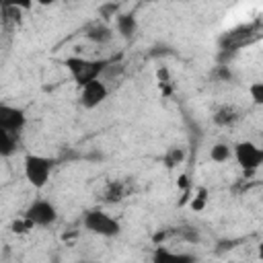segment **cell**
<instances>
[{"mask_svg": "<svg viewBox=\"0 0 263 263\" xmlns=\"http://www.w3.org/2000/svg\"><path fill=\"white\" fill-rule=\"evenodd\" d=\"M249 97H251V101L255 105H261L263 107V82L261 80H257V82H253L249 86Z\"/></svg>", "mask_w": 263, "mask_h": 263, "instance_id": "cell-18", "label": "cell"}, {"mask_svg": "<svg viewBox=\"0 0 263 263\" xmlns=\"http://www.w3.org/2000/svg\"><path fill=\"white\" fill-rule=\"evenodd\" d=\"M214 78H218V80H232V72H230V68L228 66H216L214 68Z\"/></svg>", "mask_w": 263, "mask_h": 263, "instance_id": "cell-22", "label": "cell"}, {"mask_svg": "<svg viewBox=\"0 0 263 263\" xmlns=\"http://www.w3.org/2000/svg\"><path fill=\"white\" fill-rule=\"evenodd\" d=\"M35 0H2L4 8H21V10H29L33 6Z\"/></svg>", "mask_w": 263, "mask_h": 263, "instance_id": "cell-20", "label": "cell"}, {"mask_svg": "<svg viewBox=\"0 0 263 263\" xmlns=\"http://www.w3.org/2000/svg\"><path fill=\"white\" fill-rule=\"evenodd\" d=\"M31 228H33V224H31V222H29L25 216L12 224V230H14V232H27V230H31Z\"/></svg>", "mask_w": 263, "mask_h": 263, "instance_id": "cell-24", "label": "cell"}, {"mask_svg": "<svg viewBox=\"0 0 263 263\" xmlns=\"http://www.w3.org/2000/svg\"><path fill=\"white\" fill-rule=\"evenodd\" d=\"M115 25H117V33L123 37V39H132L138 31V21L132 12H123V14H117L115 18Z\"/></svg>", "mask_w": 263, "mask_h": 263, "instance_id": "cell-11", "label": "cell"}, {"mask_svg": "<svg viewBox=\"0 0 263 263\" xmlns=\"http://www.w3.org/2000/svg\"><path fill=\"white\" fill-rule=\"evenodd\" d=\"M25 123H27V115L21 107H12V105H6V103L0 105V129L21 134Z\"/></svg>", "mask_w": 263, "mask_h": 263, "instance_id": "cell-8", "label": "cell"}, {"mask_svg": "<svg viewBox=\"0 0 263 263\" xmlns=\"http://www.w3.org/2000/svg\"><path fill=\"white\" fill-rule=\"evenodd\" d=\"M212 119H214V123L220 125V127H230V125H234V123L240 119V113H238V109L232 107V105H220V107L214 111Z\"/></svg>", "mask_w": 263, "mask_h": 263, "instance_id": "cell-9", "label": "cell"}, {"mask_svg": "<svg viewBox=\"0 0 263 263\" xmlns=\"http://www.w3.org/2000/svg\"><path fill=\"white\" fill-rule=\"evenodd\" d=\"M185 2H187V0H185Z\"/></svg>", "mask_w": 263, "mask_h": 263, "instance_id": "cell-28", "label": "cell"}, {"mask_svg": "<svg viewBox=\"0 0 263 263\" xmlns=\"http://www.w3.org/2000/svg\"><path fill=\"white\" fill-rule=\"evenodd\" d=\"M117 2L115 0H107L105 4H101L99 6V14H101V18L103 21H109V18H113V16H117Z\"/></svg>", "mask_w": 263, "mask_h": 263, "instance_id": "cell-16", "label": "cell"}, {"mask_svg": "<svg viewBox=\"0 0 263 263\" xmlns=\"http://www.w3.org/2000/svg\"><path fill=\"white\" fill-rule=\"evenodd\" d=\"M25 218L33 224V226H49L58 220V210L51 201L47 199H35L27 212H25Z\"/></svg>", "mask_w": 263, "mask_h": 263, "instance_id": "cell-6", "label": "cell"}, {"mask_svg": "<svg viewBox=\"0 0 263 263\" xmlns=\"http://www.w3.org/2000/svg\"><path fill=\"white\" fill-rule=\"evenodd\" d=\"M205 199H208V191H205V189H199L197 195H195L193 201H191V208H193L195 212H201L203 205H205Z\"/></svg>", "mask_w": 263, "mask_h": 263, "instance_id": "cell-21", "label": "cell"}, {"mask_svg": "<svg viewBox=\"0 0 263 263\" xmlns=\"http://www.w3.org/2000/svg\"><path fill=\"white\" fill-rule=\"evenodd\" d=\"M230 154H232V148H230L228 144H216V146L210 150V158H212L214 162H226V160L230 158Z\"/></svg>", "mask_w": 263, "mask_h": 263, "instance_id": "cell-15", "label": "cell"}, {"mask_svg": "<svg viewBox=\"0 0 263 263\" xmlns=\"http://www.w3.org/2000/svg\"><path fill=\"white\" fill-rule=\"evenodd\" d=\"M148 2H156V0H148Z\"/></svg>", "mask_w": 263, "mask_h": 263, "instance_id": "cell-27", "label": "cell"}, {"mask_svg": "<svg viewBox=\"0 0 263 263\" xmlns=\"http://www.w3.org/2000/svg\"><path fill=\"white\" fill-rule=\"evenodd\" d=\"M127 191H129L127 183H123V181H109L107 187L103 189V201L105 203H119L127 195Z\"/></svg>", "mask_w": 263, "mask_h": 263, "instance_id": "cell-10", "label": "cell"}, {"mask_svg": "<svg viewBox=\"0 0 263 263\" xmlns=\"http://www.w3.org/2000/svg\"><path fill=\"white\" fill-rule=\"evenodd\" d=\"M263 37V21H253L249 25H238L234 29H228L226 33L220 35L218 47L220 49H240L249 43H255L257 39Z\"/></svg>", "mask_w": 263, "mask_h": 263, "instance_id": "cell-2", "label": "cell"}, {"mask_svg": "<svg viewBox=\"0 0 263 263\" xmlns=\"http://www.w3.org/2000/svg\"><path fill=\"white\" fill-rule=\"evenodd\" d=\"M236 49H218V53H216V62L220 64V66H230V62L236 58Z\"/></svg>", "mask_w": 263, "mask_h": 263, "instance_id": "cell-19", "label": "cell"}, {"mask_svg": "<svg viewBox=\"0 0 263 263\" xmlns=\"http://www.w3.org/2000/svg\"><path fill=\"white\" fill-rule=\"evenodd\" d=\"M259 259H263V242H259Z\"/></svg>", "mask_w": 263, "mask_h": 263, "instance_id": "cell-26", "label": "cell"}, {"mask_svg": "<svg viewBox=\"0 0 263 263\" xmlns=\"http://www.w3.org/2000/svg\"><path fill=\"white\" fill-rule=\"evenodd\" d=\"M107 95H109L107 84L101 78H97V80H92V82H88V84H84L80 88V97L78 99H80V105L84 109H95L107 99Z\"/></svg>", "mask_w": 263, "mask_h": 263, "instance_id": "cell-7", "label": "cell"}, {"mask_svg": "<svg viewBox=\"0 0 263 263\" xmlns=\"http://www.w3.org/2000/svg\"><path fill=\"white\" fill-rule=\"evenodd\" d=\"M183 158H185L183 148H171L164 156V162H166V166H177V164L183 162Z\"/></svg>", "mask_w": 263, "mask_h": 263, "instance_id": "cell-17", "label": "cell"}, {"mask_svg": "<svg viewBox=\"0 0 263 263\" xmlns=\"http://www.w3.org/2000/svg\"><path fill=\"white\" fill-rule=\"evenodd\" d=\"M111 37H113V29L109 25H105V23H95V25H90L86 29V39H90V41H95L99 45L109 43Z\"/></svg>", "mask_w": 263, "mask_h": 263, "instance_id": "cell-12", "label": "cell"}, {"mask_svg": "<svg viewBox=\"0 0 263 263\" xmlns=\"http://www.w3.org/2000/svg\"><path fill=\"white\" fill-rule=\"evenodd\" d=\"M123 72V64H113V62H109V66H107V70H105V78H113V76H119Z\"/></svg>", "mask_w": 263, "mask_h": 263, "instance_id": "cell-23", "label": "cell"}, {"mask_svg": "<svg viewBox=\"0 0 263 263\" xmlns=\"http://www.w3.org/2000/svg\"><path fill=\"white\" fill-rule=\"evenodd\" d=\"M82 224L88 232L99 234V236H107V238L117 236L121 232V224L101 210H88L82 218Z\"/></svg>", "mask_w": 263, "mask_h": 263, "instance_id": "cell-4", "label": "cell"}, {"mask_svg": "<svg viewBox=\"0 0 263 263\" xmlns=\"http://www.w3.org/2000/svg\"><path fill=\"white\" fill-rule=\"evenodd\" d=\"M232 154L238 162V166L245 171V173H253L257 171L259 166H263V148H259L257 144L249 142V140H242V142H236L232 146Z\"/></svg>", "mask_w": 263, "mask_h": 263, "instance_id": "cell-5", "label": "cell"}, {"mask_svg": "<svg viewBox=\"0 0 263 263\" xmlns=\"http://www.w3.org/2000/svg\"><path fill=\"white\" fill-rule=\"evenodd\" d=\"M152 259H154L156 263H162V261H181V263H185V261H193V255L173 253V251H168V249H164V247H158V249L154 251Z\"/></svg>", "mask_w": 263, "mask_h": 263, "instance_id": "cell-14", "label": "cell"}, {"mask_svg": "<svg viewBox=\"0 0 263 263\" xmlns=\"http://www.w3.org/2000/svg\"><path fill=\"white\" fill-rule=\"evenodd\" d=\"M35 2H39L41 6H49V4H53V2H58V0H35Z\"/></svg>", "mask_w": 263, "mask_h": 263, "instance_id": "cell-25", "label": "cell"}, {"mask_svg": "<svg viewBox=\"0 0 263 263\" xmlns=\"http://www.w3.org/2000/svg\"><path fill=\"white\" fill-rule=\"evenodd\" d=\"M23 171H25V179L35 189H41L49 181V175L53 171V158L41 154H27L23 160Z\"/></svg>", "mask_w": 263, "mask_h": 263, "instance_id": "cell-3", "label": "cell"}, {"mask_svg": "<svg viewBox=\"0 0 263 263\" xmlns=\"http://www.w3.org/2000/svg\"><path fill=\"white\" fill-rule=\"evenodd\" d=\"M16 146H18V134L0 129V156L8 158L10 154L16 152Z\"/></svg>", "mask_w": 263, "mask_h": 263, "instance_id": "cell-13", "label": "cell"}, {"mask_svg": "<svg viewBox=\"0 0 263 263\" xmlns=\"http://www.w3.org/2000/svg\"><path fill=\"white\" fill-rule=\"evenodd\" d=\"M66 68L72 76V80L78 84V88H82L84 84L101 78L109 66V60H88V58H78V55H72V58H66Z\"/></svg>", "mask_w": 263, "mask_h": 263, "instance_id": "cell-1", "label": "cell"}]
</instances>
